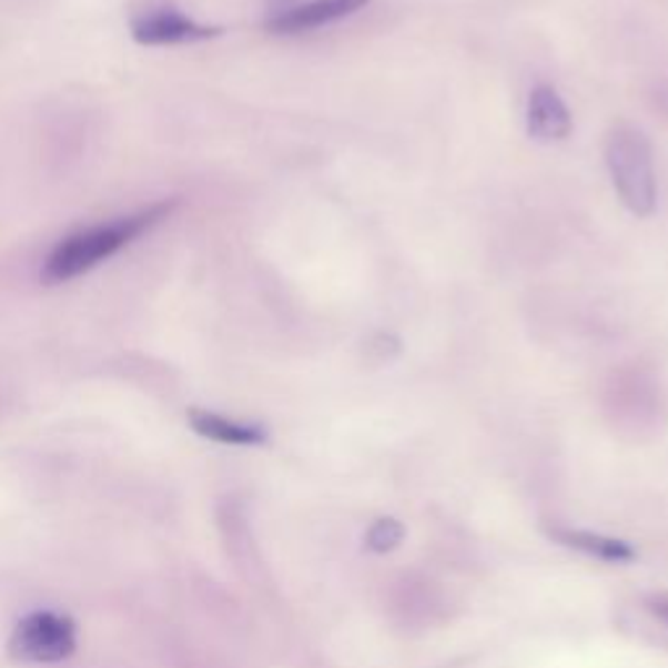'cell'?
Segmentation results:
<instances>
[{
	"mask_svg": "<svg viewBox=\"0 0 668 668\" xmlns=\"http://www.w3.org/2000/svg\"><path fill=\"white\" fill-rule=\"evenodd\" d=\"M173 206L175 204H158L152 210L136 214V217H123L110 222V225H100L65 237L61 246L50 254L48 262H44L42 280L48 285H58V282H69L79 277V274L89 272L92 266L105 262L108 256H113L115 251L129 246L133 237H139L144 230L165 220Z\"/></svg>",
	"mask_w": 668,
	"mask_h": 668,
	"instance_id": "obj_1",
	"label": "cell"
},
{
	"mask_svg": "<svg viewBox=\"0 0 668 668\" xmlns=\"http://www.w3.org/2000/svg\"><path fill=\"white\" fill-rule=\"evenodd\" d=\"M604 158L619 202L635 217H650L658 202V181L652 144L645 131L625 121L611 125L604 141Z\"/></svg>",
	"mask_w": 668,
	"mask_h": 668,
	"instance_id": "obj_2",
	"label": "cell"
},
{
	"mask_svg": "<svg viewBox=\"0 0 668 668\" xmlns=\"http://www.w3.org/2000/svg\"><path fill=\"white\" fill-rule=\"evenodd\" d=\"M9 648L13 658L27 664H58L77 650V625L53 611L29 614L13 629Z\"/></svg>",
	"mask_w": 668,
	"mask_h": 668,
	"instance_id": "obj_3",
	"label": "cell"
},
{
	"mask_svg": "<svg viewBox=\"0 0 668 668\" xmlns=\"http://www.w3.org/2000/svg\"><path fill=\"white\" fill-rule=\"evenodd\" d=\"M371 0H308V3L295 6V9L280 11L277 17L266 21V32L293 37L314 29L330 27L334 21H343L353 13L366 9Z\"/></svg>",
	"mask_w": 668,
	"mask_h": 668,
	"instance_id": "obj_4",
	"label": "cell"
},
{
	"mask_svg": "<svg viewBox=\"0 0 668 668\" xmlns=\"http://www.w3.org/2000/svg\"><path fill=\"white\" fill-rule=\"evenodd\" d=\"M525 123H528L530 139L540 141V144L564 141L571 133V113L567 102L561 100V94L551 84L533 87Z\"/></svg>",
	"mask_w": 668,
	"mask_h": 668,
	"instance_id": "obj_5",
	"label": "cell"
},
{
	"mask_svg": "<svg viewBox=\"0 0 668 668\" xmlns=\"http://www.w3.org/2000/svg\"><path fill=\"white\" fill-rule=\"evenodd\" d=\"M220 32L222 29L204 27L178 11H160V13H152V17L136 19L131 24L133 40L141 44L199 42V40H210V37H217Z\"/></svg>",
	"mask_w": 668,
	"mask_h": 668,
	"instance_id": "obj_6",
	"label": "cell"
},
{
	"mask_svg": "<svg viewBox=\"0 0 668 668\" xmlns=\"http://www.w3.org/2000/svg\"><path fill=\"white\" fill-rule=\"evenodd\" d=\"M548 536H551L556 544H561L564 548L580 551L598 561L629 564V561H635V556H637V551L627 544V540L604 536V533L580 530V528H551L548 530Z\"/></svg>",
	"mask_w": 668,
	"mask_h": 668,
	"instance_id": "obj_7",
	"label": "cell"
},
{
	"mask_svg": "<svg viewBox=\"0 0 668 668\" xmlns=\"http://www.w3.org/2000/svg\"><path fill=\"white\" fill-rule=\"evenodd\" d=\"M191 428L204 439L220 442V444H233V447H259L266 442V432L262 426L254 423H237L230 421L225 415L206 413V411H191L189 413Z\"/></svg>",
	"mask_w": 668,
	"mask_h": 668,
	"instance_id": "obj_8",
	"label": "cell"
},
{
	"mask_svg": "<svg viewBox=\"0 0 668 668\" xmlns=\"http://www.w3.org/2000/svg\"><path fill=\"white\" fill-rule=\"evenodd\" d=\"M403 538H405L403 523L395 517H382L368 528L366 546L376 554H387V551H392V548H397L399 544H403Z\"/></svg>",
	"mask_w": 668,
	"mask_h": 668,
	"instance_id": "obj_9",
	"label": "cell"
},
{
	"mask_svg": "<svg viewBox=\"0 0 668 668\" xmlns=\"http://www.w3.org/2000/svg\"><path fill=\"white\" fill-rule=\"evenodd\" d=\"M645 608H648L652 619H658L660 625L668 627V590L650 593V596L645 598Z\"/></svg>",
	"mask_w": 668,
	"mask_h": 668,
	"instance_id": "obj_10",
	"label": "cell"
}]
</instances>
